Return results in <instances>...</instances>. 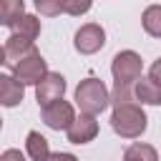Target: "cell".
I'll list each match as a JSON object with an SVG mask.
<instances>
[{"mask_svg": "<svg viewBox=\"0 0 161 161\" xmlns=\"http://www.w3.org/2000/svg\"><path fill=\"white\" fill-rule=\"evenodd\" d=\"M48 161H75L73 156H68V153H58V156H50Z\"/></svg>", "mask_w": 161, "mask_h": 161, "instance_id": "7c38bea8", "label": "cell"}, {"mask_svg": "<svg viewBox=\"0 0 161 161\" xmlns=\"http://www.w3.org/2000/svg\"><path fill=\"white\" fill-rule=\"evenodd\" d=\"M3 161H23V156H20L18 151H8V153L3 156Z\"/></svg>", "mask_w": 161, "mask_h": 161, "instance_id": "8fae6325", "label": "cell"}, {"mask_svg": "<svg viewBox=\"0 0 161 161\" xmlns=\"http://www.w3.org/2000/svg\"><path fill=\"white\" fill-rule=\"evenodd\" d=\"M43 116H45V123H48V126L60 128V126H68V121H70V108L58 101V103L48 106V108L43 111Z\"/></svg>", "mask_w": 161, "mask_h": 161, "instance_id": "8992f818", "label": "cell"}, {"mask_svg": "<svg viewBox=\"0 0 161 161\" xmlns=\"http://www.w3.org/2000/svg\"><path fill=\"white\" fill-rule=\"evenodd\" d=\"M158 75H161V60H158V63L151 68V78H158Z\"/></svg>", "mask_w": 161, "mask_h": 161, "instance_id": "4fadbf2b", "label": "cell"}, {"mask_svg": "<svg viewBox=\"0 0 161 161\" xmlns=\"http://www.w3.org/2000/svg\"><path fill=\"white\" fill-rule=\"evenodd\" d=\"M103 45V30L98 25H86L83 30H78L75 35V48L83 53H93L96 48Z\"/></svg>", "mask_w": 161, "mask_h": 161, "instance_id": "5b68a950", "label": "cell"}, {"mask_svg": "<svg viewBox=\"0 0 161 161\" xmlns=\"http://www.w3.org/2000/svg\"><path fill=\"white\" fill-rule=\"evenodd\" d=\"M138 58L133 53H121L116 55V63H113V73H116V91H118V101L121 96L126 98V86L131 83V75L138 73Z\"/></svg>", "mask_w": 161, "mask_h": 161, "instance_id": "6da1fadb", "label": "cell"}, {"mask_svg": "<svg viewBox=\"0 0 161 161\" xmlns=\"http://www.w3.org/2000/svg\"><path fill=\"white\" fill-rule=\"evenodd\" d=\"M75 98H78V103L86 108V111H101L103 106H106V91H103V86L96 80V78H88V83H83L80 88H78V93H75Z\"/></svg>", "mask_w": 161, "mask_h": 161, "instance_id": "7a4b0ae2", "label": "cell"}, {"mask_svg": "<svg viewBox=\"0 0 161 161\" xmlns=\"http://www.w3.org/2000/svg\"><path fill=\"white\" fill-rule=\"evenodd\" d=\"M0 80H3V91H5L3 103H5V106L18 103V101L23 98V86H15V88H13V86H10V83H13V78H8V75H5V78H0Z\"/></svg>", "mask_w": 161, "mask_h": 161, "instance_id": "30bf717a", "label": "cell"}, {"mask_svg": "<svg viewBox=\"0 0 161 161\" xmlns=\"http://www.w3.org/2000/svg\"><path fill=\"white\" fill-rule=\"evenodd\" d=\"M143 28L151 33V35H161V5H153L146 10L143 15Z\"/></svg>", "mask_w": 161, "mask_h": 161, "instance_id": "9c48e42d", "label": "cell"}, {"mask_svg": "<svg viewBox=\"0 0 161 161\" xmlns=\"http://www.w3.org/2000/svg\"><path fill=\"white\" fill-rule=\"evenodd\" d=\"M28 148H30V153H33L35 161H48V143H45V138L40 133L33 131L28 136Z\"/></svg>", "mask_w": 161, "mask_h": 161, "instance_id": "ba28073f", "label": "cell"}, {"mask_svg": "<svg viewBox=\"0 0 161 161\" xmlns=\"http://www.w3.org/2000/svg\"><path fill=\"white\" fill-rule=\"evenodd\" d=\"M23 15V3H0V20L5 25H15Z\"/></svg>", "mask_w": 161, "mask_h": 161, "instance_id": "52a82bcc", "label": "cell"}, {"mask_svg": "<svg viewBox=\"0 0 161 161\" xmlns=\"http://www.w3.org/2000/svg\"><path fill=\"white\" fill-rule=\"evenodd\" d=\"M43 70H45V63H43L40 53H35V50H30V55L23 58V60L15 65L18 83H20V80H23V83H35V80H40Z\"/></svg>", "mask_w": 161, "mask_h": 161, "instance_id": "3957f363", "label": "cell"}, {"mask_svg": "<svg viewBox=\"0 0 161 161\" xmlns=\"http://www.w3.org/2000/svg\"><path fill=\"white\" fill-rule=\"evenodd\" d=\"M63 88H65L63 78H60V75H55V73H48V75H45V80H40V86H38V103H40V106H45V108H48L53 101L58 103V101H60Z\"/></svg>", "mask_w": 161, "mask_h": 161, "instance_id": "277c9868", "label": "cell"}]
</instances>
